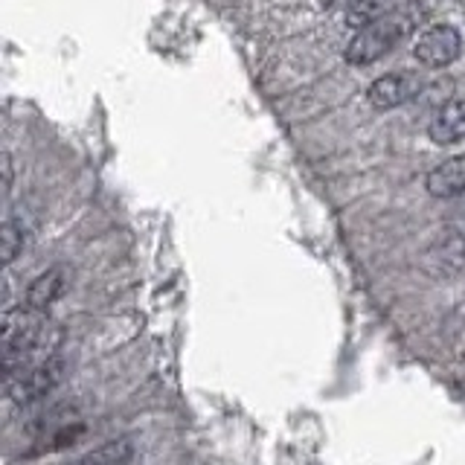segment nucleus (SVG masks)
Here are the masks:
<instances>
[{
  "mask_svg": "<svg viewBox=\"0 0 465 465\" xmlns=\"http://www.w3.org/2000/svg\"><path fill=\"white\" fill-rule=\"evenodd\" d=\"M64 378V361L55 352L47 358H38L33 363H24L15 372L6 375V392L15 404H33L62 384Z\"/></svg>",
  "mask_w": 465,
  "mask_h": 465,
  "instance_id": "2",
  "label": "nucleus"
},
{
  "mask_svg": "<svg viewBox=\"0 0 465 465\" xmlns=\"http://www.w3.org/2000/svg\"><path fill=\"white\" fill-rule=\"evenodd\" d=\"M62 291H64V271L50 268V271L38 273L33 285L26 288V305H33L38 312H47L50 305L62 297Z\"/></svg>",
  "mask_w": 465,
  "mask_h": 465,
  "instance_id": "7",
  "label": "nucleus"
},
{
  "mask_svg": "<svg viewBox=\"0 0 465 465\" xmlns=\"http://www.w3.org/2000/svg\"><path fill=\"white\" fill-rule=\"evenodd\" d=\"M425 186L433 198H442V201L462 195L465 193V154L448 157L436 169H430Z\"/></svg>",
  "mask_w": 465,
  "mask_h": 465,
  "instance_id": "6",
  "label": "nucleus"
},
{
  "mask_svg": "<svg viewBox=\"0 0 465 465\" xmlns=\"http://www.w3.org/2000/svg\"><path fill=\"white\" fill-rule=\"evenodd\" d=\"M421 21H425V6H421L419 0L396 6L375 24L358 29L355 38L349 41V47H346V62L358 67L378 62V58H384L392 47H399L401 41L411 38L421 26Z\"/></svg>",
  "mask_w": 465,
  "mask_h": 465,
  "instance_id": "1",
  "label": "nucleus"
},
{
  "mask_svg": "<svg viewBox=\"0 0 465 465\" xmlns=\"http://www.w3.org/2000/svg\"><path fill=\"white\" fill-rule=\"evenodd\" d=\"M0 244H4V262L6 265H12L15 259H18V253L24 251L26 244V230L24 224L18 222V218H6L4 227H0Z\"/></svg>",
  "mask_w": 465,
  "mask_h": 465,
  "instance_id": "9",
  "label": "nucleus"
},
{
  "mask_svg": "<svg viewBox=\"0 0 465 465\" xmlns=\"http://www.w3.org/2000/svg\"><path fill=\"white\" fill-rule=\"evenodd\" d=\"M4 189L6 193L12 189V157L9 154H4Z\"/></svg>",
  "mask_w": 465,
  "mask_h": 465,
  "instance_id": "11",
  "label": "nucleus"
},
{
  "mask_svg": "<svg viewBox=\"0 0 465 465\" xmlns=\"http://www.w3.org/2000/svg\"><path fill=\"white\" fill-rule=\"evenodd\" d=\"M425 76L416 70H396V73H384L378 76L370 87H367V99L370 105L378 111H392V108H401L407 102L419 99L425 94Z\"/></svg>",
  "mask_w": 465,
  "mask_h": 465,
  "instance_id": "3",
  "label": "nucleus"
},
{
  "mask_svg": "<svg viewBox=\"0 0 465 465\" xmlns=\"http://www.w3.org/2000/svg\"><path fill=\"white\" fill-rule=\"evenodd\" d=\"M134 460V448L125 440H114V442H105L102 448L91 450V454H84L82 462H108V465H120V462H128Z\"/></svg>",
  "mask_w": 465,
  "mask_h": 465,
  "instance_id": "10",
  "label": "nucleus"
},
{
  "mask_svg": "<svg viewBox=\"0 0 465 465\" xmlns=\"http://www.w3.org/2000/svg\"><path fill=\"white\" fill-rule=\"evenodd\" d=\"M462 53V35L457 26L450 24H433L421 33L413 44V55L419 58V64H425L430 70H445L460 58Z\"/></svg>",
  "mask_w": 465,
  "mask_h": 465,
  "instance_id": "4",
  "label": "nucleus"
},
{
  "mask_svg": "<svg viewBox=\"0 0 465 465\" xmlns=\"http://www.w3.org/2000/svg\"><path fill=\"white\" fill-rule=\"evenodd\" d=\"M396 6H399L396 0H349V6H346V26L358 33V29L375 24L378 18H384V15L392 12Z\"/></svg>",
  "mask_w": 465,
  "mask_h": 465,
  "instance_id": "8",
  "label": "nucleus"
},
{
  "mask_svg": "<svg viewBox=\"0 0 465 465\" xmlns=\"http://www.w3.org/2000/svg\"><path fill=\"white\" fill-rule=\"evenodd\" d=\"M428 137L436 145H454L465 140V96L448 99L428 123Z\"/></svg>",
  "mask_w": 465,
  "mask_h": 465,
  "instance_id": "5",
  "label": "nucleus"
}]
</instances>
